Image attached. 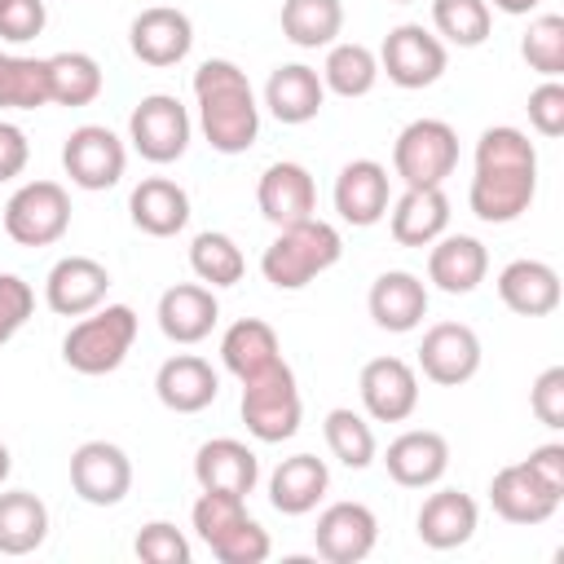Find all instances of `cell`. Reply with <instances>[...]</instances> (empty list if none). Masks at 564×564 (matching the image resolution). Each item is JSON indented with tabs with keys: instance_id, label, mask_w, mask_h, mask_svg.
Instances as JSON below:
<instances>
[{
	"instance_id": "1",
	"label": "cell",
	"mask_w": 564,
	"mask_h": 564,
	"mask_svg": "<svg viewBox=\"0 0 564 564\" xmlns=\"http://www.w3.org/2000/svg\"><path fill=\"white\" fill-rule=\"evenodd\" d=\"M538 194V150L533 141L511 128H485L476 141V176L467 189V207L485 225H511L529 212Z\"/></svg>"
},
{
	"instance_id": "2",
	"label": "cell",
	"mask_w": 564,
	"mask_h": 564,
	"mask_svg": "<svg viewBox=\"0 0 564 564\" xmlns=\"http://www.w3.org/2000/svg\"><path fill=\"white\" fill-rule=\"evenodd\" d=\"M194 101H198V128L216 154H247L260 137V106L251 93V79L229 57H207L194 70Z\"/></svg>"
},
{
	"instance_id": "3",
	"label": "cell",
	"mask_w": 564,
	"mask_h": 564,
	"mask_svg": "<svg viewBox=\"0 0 564 564\" xmlns=\"http://www.w3.org/2000/svg\"><path fill=\"white\" fill-rule=\"evenodd\" d=\"M339 256H344L339 229H335L330 220L308 216V220H295V225H282V229H278V238H273V242L264 247V256H260V273H264V282L278 286V291H300V286H308L317 273L335 269Z\"/></svg>"
},
{
	"instance_id": "4",
	"label": "cell",
	"mask_w": 564,
	"mask_h": 564,
	"mask_svg": "<svg viewBox=\"0 0 564 564\" xmlns=\"http://www.w3.org/2000/svg\"><path fill=\"white\" fill-rule=\"evenodd\" d=\"M194 533L198 542L220 560V564H264L273 542H269V529L256 524L247 516V498L238 494H216V489H203L194 511Z\"/></svg>"
},
{
	"instance_id": "5",
	"label": "cell",
	"mask_w": 564,
	"mask_h": 564,
	"mask_svg": "<svg viewBox=\"0 0 564 564\" xmlns=\"http://www.w3.org/2000/svg\"><path fill=\"white\" fill-rule=\"evenodd\" d=\"M132 339H137V313L128 304H97L66 330L62 361L75 375H110L132 352Z\"/></svg>"
},
{
	"instance_id": "6",
	"label": "cell",
	"mask_w": 564,
	"mask_h": 564,
	"mask_svg": "<svg viewBox=\"0 0 564 564\" xmlns=\"http://www.w3.org/2000/svg\"><path fill=\"white\" fill-rule=\"evenodd\" d=\"M300 419H304V401L295 388V370L286 361H273L269 370L242 379V423L256 441L264 445L291 441L300 432Z\"/></svg>"
},
{
	"instance_id": "7",
	"label": "cell",
	"mask_w": 564,
	"mask_h": 564,
	"mask_svg": "<svg viewBox=\"0 0 564 564\" xmlns=\"http://www.w3.org/2000/svg\"><path fill=\"white\" fill-rule=\"evenodd\" d=\"M458 167V132L445 119H414L392 141V172L405 181V189H432L445 185V176Z\"/></svg>"
},
{
	"instance_id": "8",
	"label": "cell",
	"mask_w": 564,
	"mask_h": 564,
	"mask_svg": "<svg viewBox=\"0 0 564 564\" xmlns=\"http://www.w3.org/2000/svg\"><path fill=\"white\" fill-rule=\"evenodd\" d=\"M70 229V194L57 181H26L4 203V234L18 247H53Z\"/></svg>"
},
{
	"instance_id": "9",
	"label": "cell",
	"mask_w": 564,
	"mask_h": 564,
	"mask_svg": "<svg viewBox=\"0 0 564 564\" xmlns=\"http://www.w3.org/2000/svg\"><path fill=\"white\" fill-rule=\"evenodd\" d=\"M189 110L172 93H150L128 115V141L145 163H176L189 150Z\"/></svg>"
},
{
	"instance_id": "10",
	"label": "cell",
	"mask_w": 564,
	"mask_h": 564,
	"mask_svg": "<svg viewBox=\"0 0 564 564\" xmlns=\"http://www.w3.org/2000/svg\"><path fill=\"white\" fill-rule=\"evenodd\" d=\"M445 40H436L427 26L419 22H401L383 35L379 48V75H388L397 88H427L445 75Z\"/></svg>"
},
{
	"instance_id": "11",
	"label": "cell",
	"mask_w": 564,
	"mask_h": 564,
	"mask_svg": "<svg viewBox=\"0 0 564 564\" xmlns=\"http://www.w3.org/2000/svg\"><path fill=\"white\" fill-rule=\"evenodd\" d=\"M62 167H66L70 185H79V189H110L123 181L128 150L106 123H79L62 141Z\"/></svg>"
},
{
	"instance_id": "12",
	"label": "cell",
	"mask_w": 564,
	"mask_h": 564,
	"mask_svg": "<svg viewBox=\"0 0 564 564\" xmlns=\"http://www.w3.org/2000/svg\"><path fill=\"white\" fill-rule=\"evenodd\" d=\"M70 489L88 507H119L132 489V458L115 441H84L70 454Z\"/></svg>"
},
{
	"instance_id": "13",
	"label": "cell",
	"mask_w": 564,
	"mask_h": 564,
	"mask_svg": "<svg viewBox=\"0 0 564 564\" xmlns=\"http://www.w3.org/2000/svg\"><path fill=\"white\" fill-rule=\"evenodd\" d=\"M419 370L423 379L441 388H458L480 370V335L467 322H436L423 330L419 344Z\"/></svg>"
},
{
	"instance_id": "14",
	"label": "cell",
	"mask_w": 564,
	"mask_h": 564,
	"mask_svg": "<svg viewBox=\"0 0 564 564\" xmlns=\"http://www.w3.org/2000/svg\"><path fill=\"white\" fill-rule=\"evenodd\" d=\"M357 392L375 423H405L419 405V370L401 357H375L361 366Z\"/></svg>"
},
{
	"instance_id": "15",
	"label": "cell",
	"mask_w": 564,
	"mask_h": 564,
	"mask_svg": "<svg viewBox=\"0 0 564 564\" xmlns=\"http://www.w3.org/2000/svg\"><path fill=\"white\" fill-rule=\"evenodd\" d=\"M379 542V520L366 502H330L317 516L313 546L326 564H361Z\"/></svg>"
},
{
	"instance_id": "16",
	"label": "cell",
	"mask_w": 564,
	"mask_h": 564,
	"mask_svg": "<svg viewBox=\"0 0 564 564\" xmlns=\"http://www.w3.org/2000/svg\"><path fill=\"white\" fill-rule=\"evenodd\" d=\"M560 498L564 494H555L524 458L498 467L494 480H489V502L507 524H542L560 511Z\"/></svg>"
},
{
	"instance_id": "17",
	"label": "cell",
	"mask_w": 564,
	"mask_h": 564,
	"mask_svg": "<svg viewBox=\"0 0 564 564\" xmlns=\"http://www.w3.org/2000/svg\"><path fill=\"white\" fill-rule=\"evenodd\" d=\"M128 44L132 53L145 62V66H176L189 57L194 48V22L185 9H172V4H150L132 18L128 26Z\"/></svg>"
},
{
	"instance_id": "18",
	"label": "cell",
	"mask_w": 564,
	"mask_h": 564,
	"mask_svg": "<svg viewBox=\"0 0 564 564\" xmlns=\"http://www.w3.org/2000/svg\"><path fill=\"white\" fill-rule=\"evenodd\" d=\"M110 269L93 256H62L44 278V300L57 317H84L97 304H106Z\"/></svg>"
},
{
	"instance_id": "19",
	"label": "cell",
	"mask_w": 564,
	"mask_h": 564,
	"mask_svg": "<svg viewBox=\"0 0 564 564\" xmlns=\"http://www.w3.org/2000/svg\"><path fill=\"white\" fill-rule=\"evenodd\" d=\"M256 203H260V216L269 225H295V220H308L317 212V185L308 176L304 163H269L260 172V185H256Z\"/></svg>"
},
{
	"instance_id": "20",
	"label": "cell",
	"mask_w": 564,
	"mask_h": 564,
	"mask_svg": "<svg viewBox=\"0 0 564 564\" xmlns=\"http://www.w3.org/2000/svg\"><path fill=\"white\" fill-rule=\"evenodd\" d=\"M383 467L401 489H432L449 471V441L432 427H410L388 445Z\"/></svg>"
},
{
	"instance_id": "21",
	"label": "cell",
	"mask_w": 564,
	"mask_h": 564,
	"mask_svg": "<svg viewBox=\"0 0 564 564\" xmlns=\"http://www.w3.org/2000/svg\"><path fill=\"white\" fill-rule=\"evenodd\" d=\"M335 212L339 220L370 229L388 216V167L375 159H352L335 176Z\"/></svg>"
},
{
	"instance_id": "22",
	"label": "cell",
	"mask_w": 564,
	"mask_h": 564,
	"mask_svg": "<svg viewBox=\"0 0 564 564\" xmlns=\"http://www.w3.org/2000/svg\"><path fill=\"white\" fill-rule=\"evenodd\" d=\"M489 273V251L471 234H441L427 251V282L445 295H471Z\"/></svg>"
},
{
	"instance_id": "23",
	"label": "cell",
	"mask_w": 564,
	"mask_h": 564,
	"mask_svg": "<svg viewBox=\"0 0 564 564\" xmlns=\"http://www.w3.org/2000/svg\"><path fill=\"white\" fill-rule=\"evenodd\" d=\"M159 330L172 339V344H203L220 317V304H216V291L203 286V282H176L159 295Z\"/></svg>"
},
{
	"instance_id": "24",
	"label": "cell",
	"mask_w": 564,
	"mask_h": 564,
	"mask_svg": "<svg viewBox=\"0 0 564 564\" xmlns=\"http://www.w3.org/2000/svg\"><path fill=\"white\" fill-rule=\"evenodd\" d=\"M154 397L172 410V414H198L220 397V375L212 370V361L194 357V352H176L159 366L154 375Z\"/></svg>"
},
{
	"instance_id": "25",
	"label": "cell",
	"mask_w": 564,
	"mask_h": 564,
	"mask_svg": "<svg viewBox=\"0 0 564 564\" xmlns=\"http://www.w3.org/2000/svg\"><path fill=\"white\" fill-rule=\"evenodd\" d=\"M194 480L198 489H216V494H238L247 498L260 480V458L251 454V445L234 441V436H216L203 441L194 454Z\"/></svg>"
},
{
	"instance_id": "26",
	"label": "cell",
	"mask_w": 564,
	"mask_h": 564,
	"mask_svg": "<svg viewBox=\"0 0 564 564\" xmlns=\"http://www.w3.org/2000/svg\"><path fill=\"white\" fill-rule=\"evenodd\" d=\"M476 524H480V507L463 489H436V494H427L423 507H419V520H414L419 542L432 546V551H454V546L471 542Z\"/></svg>"
},
{
	"instance_id": "27",
	"label": "cell",
	"mask_w": 564,
	"mask_h": 564,
	"mask_svg": "<svg viewBox=\"0 0 564 564\" xmlns=\"http://www.w3.org/2000/svg\"><path fill=\"white\" fill-rule=\"evenodd\" d=\"M366 304H370V317H375L379 330L405 335L427 317V286L410 269H388L370 282Z\"/></svg>"
},
{
	"instance_id": "28",
	"label": "cell",
	"mask_w": 564,
	"mask_h": 564,
	"mask_svg": "<svg viewBox=\"0 0 564 564\" xmlns=\"http://www.w3.org/2000/svg\"><path fill=\"white\" fill-rule=\"evenodd\" d=\"M322 101H326V84H322V75H317L313 66H304V62L278 66V70L269 75V84H264V106H269V115H273L278 123H291V128L317 119Z\"/></svg>"
},
{
	"instance_id": "29",
	"label": "cell",
	"mask_w": 564,
	"mask_h": 564,
	"mask_svg": "<svg viewBox=\"0 0 564 564\" xmlns=\"http://www.w3.org/2000/svg\"><path fill=\"white\" fill-rule=\"evenodd\" d=\"M128 216L150 238H172L189 225V194L167 176H145L128 194Z\"/></svg>"
},
{
	"instance_id": "30",
	"label": "cell",
	"mask_w": 564,
	"mask_h": 564,
	"mask_svg": "<svg viewBox=\"0 0 564 564\" xmlns=\"http://www.w3.org/2000/svg\"><path fill=\"white\" fill-rule=\"evenodd\" d=\"M330 489V467L317 454H291L269 476V502L282 516H308Z\"/></svg>"
},
{
	"instance_id": "31",
	"label": "cell",
	"mask_w": 564,
	"mask_h": 564,
	"mask_svg": "<svg viewBox=\"0 0 564 564\" xmlns=\"http://www.w3.org/2000/svg\"><path fill=\"white\" fill-rule=\"evenodd\" d=\"M498 295L520 317H546L560 308V273L546 260H511L498 273Z\"/></svg>"
},
{
	"instance_id": "32",
	"label": "cell",
	"mask_w": 564,
	"mask_h": 564,
	"mask_svg": "<svg viewBox=\"0 0 564 564\" xmlns=\"http://www.w3.org/2000/svg\"><path fill=\"white\" fill-rule=\"evenodd\" d=\"M449 229V198L441 185L432 189H405L392 203V238L401 247H432Z\"/></svg>"
},
{
	"instance_id": "33",
	"label": "cell",
	"mask_w": 564,
	"mask_h": 564,
	"mask_svg": "<svg viewBox=\"0 0 564 564\" xmlns=\"http://www.w3.org/2000/svg\"><path fill=\"white\" fill-rule=\"evenodd\" d=\"M220 361H225L229 375H238V383L251 379V375H260V370H269L273 361H282V348H278L273 326L260 322V317H238L220 335Z\"/></svg>"
},
{
	"instance_id": "34",
	"label": "cell",
	"mask_w": 564,
	"mask_h": 564,
	"mask_svg": "<svg viewBox=\"0 0 564 564\" xmlns=\"http://www.w3.org/2000/svg\"><path fill=\"white\" fill-rule=\"evenodd\" d=\"M48 538V507L31 489L0 494V555H31Z\"/></svg>"
},
{
	"instance_id": "35",
	"label": "cell",
	"mask_w": 564,
	"mask_h": 564,
	"mask_svg": "<svg viewBox=\"0 0 564 564\" xmlns=\"http://www.w3.org/2000/svg\"><path fill=\"white\" fill-rule=\"evenodd\" d=\"M344 31L339 0H282V35L295 48H330Z\"/></svg>"
},
{
	"instance_id": "36",
	"label": "cell",
	"mask_w": 564,
	"mask_h": 564,
	"mask_svg": "<svg viewBox=\"0 0 564 564\" xmlns=\"http://www.w3.org/2000/svg\"><path fill=\"white\" fill-rule=\"evenodd\" d=\"M48 101V57L0 53V110H40Z\"/></svg>"
},
{
	"instance_id": "37",
	"label": "cell",
	"mask_w": 564,
	"mask_h": 564,
	"mask_svg": "<svg viewBox=\"0 0 564 564\" xmlns=\"http://www.w3.org/2000/svg\"><path fill=\"white\" fill-rule=\"evenodd\" d=\"M48 93L57 106H88L101 97V66L93 53L66 48L48 57Z\"/></svg>"
},
{
	"instance_id": "38",
	"label": "cell",
	"mask_w": 564,
	"mask_h": 564,
	"mask_svg": "<svg viewBox=\"0 0 564 564\" xmlns=\"http://www.w3.org/2000/svg\"><path fill=\"white\" fill-rule=\"evenodd\" d=\"M189 269L198 273V282H207V286L216 291V286H234V282H242V273H247V256H242V247H238L229 234H220V229H203V234L189 242Z\"/></svg>"
},
{
	"instance_id": "39",
	"label": "cell",
	"mask_w": 564,
	"mask_h": 564,
	"mask_svg": "<svg viewBox=\"0 0 564 564\" xmlns=\"http://www.w3.org/2000/svg\"><path fill=\"white\" fill-rule=\"evenodd\" d=\"M322 84L330 93H339V97H366L379 84V57L357 40L330 44L326 66H322Z\"/></svg>"
},
{
	"instance_id": "40",
	"label": "cell",
	"mask_w": 564,
	"mask_h": 564,
	"mask_svg": "<svg viewBox=\"0 0 564 564\" xmlns=\"http://www.w3.org/2000/svg\"><path fill=\"white\" fill-rule=\"evenodd\" d=\"M322 432H326L330 454H335L344 467H352V471L370 467V463H375V454H379V445H375V427H370L357 410H348V405H335V410L326 414Z\"/></svg>"
},
{
	"instance_id": "41",
	"label": "cell",
	"mask_w": 564,
	"mask_h": 564,
	"mask_svg": "<svg viewBox=\"0 0 564 564\" xmlns=\"http://www.w3.org/2000/svg\"><path fill=\"white\" fill-rule=\"evenodd\" d=\"M432 26H436V40L476 48L489 40L494 13H489V0H432Z\"/></svg>"
},
{
	"instance_id": "42",
	"label": "cell",
	"mask_w": 564,
	"mask_h": 564,
	"mask_svg": "<svg viewBox=\"0 0 564 564\" xmlns=\"http://www.w3.org/2000/svg\"><path fill=\"white\" fill-rule=\"evenodd\" d=\"M520 57L542 75V79H560L564 75V18L560 13H542L529 22L524 40H520Z\"/></svg>"
},
{
	"instance_id": "43",
	"label": "cell",
	"mask_w": 564,
	"mask_h": 564,
	"mask_svg": "<svg viewBox=\"0 0 564 564\" xmlns=\"http://www.w3.org/2000/svg\"><path fill=\"white\" fill-rule=\"evenodd\" d=\"M132 551H137V560H145V564H189V555H194V551H189V538H185L172 520H150V524H141Z\"/></svg>"
},
{
	"instance_id": "44",
	"label": "cell",
	"mask_w": 564,
	"mask_h": 564,
	"mask_svg": "<svg viewBox=\"0 0 564 564\" xmlns=\"http://www.w3.org/2000/svg\"><path fill=\"white\" fill-rule=\"evenodd\" d=\"M35 313V291L18 273H0V344H9Z\"/></svg>"
},
{
	"instance_id": "45",
	"label": "cell",
	"mask_w": 564,
	"mask_h": 564,
	"mask_svg": "<svg viewBox=\"0 0 564 564\" xmlns=\"http://www.w3.org/2000/svg\"><path fill=\"white\" fill-rule=\"evenodd\" d=\"M529 410L538 414L542 427H551V432L564 427V366H551V370H542V375L533 379V388H529Z\"/></svg>"
},
{
	"instance_id": "46",
	"label": "cell",
	"mask_w": 564,
	"mask_h": 564,
	"mask_svg": "<svg viewBox=\"0 0 564 564\" xmlns=\"http://www.w3.org/2000/svg\"><path fill=\"white\" fill-rule=\"evenodd\" d=\"M44 22H48L44 0H0V40L26 44L44 31Z\"/></svg>"
},
{
	"instance_id": "47",
	"label": "cell",
	"mask_w": 564,
	"mask_h": 564,
	"mask_svg": "<svg viewBox=\"0 0 564 564\" xmlns=\"http://www.w3.org/2000/svg\"><path fill=\"white\" fill-rule=\"evenodd\" d=\"M529 123L542 137H560L564 132V84L560 79H542L529 93Z\"/></svg>"
},
{
	"instance_id": "48",
	"label": "cell",
	"mask_w": 564,
	"mask_h": 564,
	"mask_svg": "<svg viewBox=\"0 0 564 564\" xmlns=\"http://www.w3.org/2000/svg\"><path fill=\"white\" fill-rule=\"evenodd\" d=\"M31 159V145H26V132L18 123H4L0 119V181H13Z\"/></svg>"
},
{
	"instance_id": "49",
	"label": "cell",
	"mask_w": 564,
	"mask_h": 564,
	"mask_svg": "<svg viewBox=\"0 0 564 564\" xmlns=\"http://www.w3.org/2000/svg\"><path fill=\"white\" fill-rule=\"evenodd\" d=\"M555 494H564V445L560 441H546V445H538V449H529V458H524Z\"/></svg>"
},
{
	"instance_id": "50",
	"label": "cell",
	"mask_w": 564,
	"mask_h": 564,
	"mask_svg": "<svg viewBox=\"0 0 564 564\" xmlns=\"http://www.w3.org/2000/svg\"><path fill=\"white\" fill-rule=\"evenodd\" d=\"M542 0H494V9H502V13H511V18H520V13H533Z\"/></svg>"
},
{
	"instance_id": "51",
	"label": "cell",
	"mask_w": 564,
	"mask_h": 564,
	"mask_svg": "<svg viewBox=\"0 0 564 564\" xmlns=\"http://www.w3.org/2000/svg\"><path fill=\"white\" fill-rule=\"evenodd\" d=\"M9 471H13V454H9V445L0 441V485L9 480Z\"/></svg>"
},
{
	"instance_id": "52",
	"label": "cell",
	"mask_w": 564,
	"mask_h": 564,
	"mask_svg": "<svg viewBox=\"0 0 564 564\" xmlns=\"http://www.w3.org/2000/svg\"><path fill=\"white\" fill-rule=\"evenodd\" d=\"M397 4H410V0H397Z\"/></svg>"
}]
</instances>
